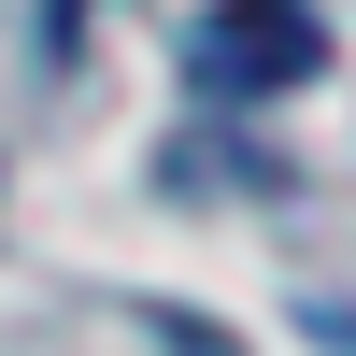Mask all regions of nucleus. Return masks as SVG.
Returning <instances> with one entry per match:
<instances>
[{
  "instance_id": "f257e3e1",
  "label": "nucleus",
  "mask_w": 356,
  "mask_h": 356,
  "mask_svg": "<svg viewBox=\"0 0 356 356\" xmlns=\"http://www.w3.org/2000/svg\"><path fill=\"white\" fill-rule=\"evenodd\" d=\"M285 72H314V29L285 15V0H228L214 29H200V86H285Z\"/></svg>"
},
{
  "instance_id": "f03ea898",
  "label": "nucleus",
  "mask_w": 356,
  "mask_h": 356,
  "mask_svg": "<svg viewBox=\"0 0 356 356\" xmlns=\"http://www.w3.org/2000/svg\"><path fill=\"white\" fill-rule=\"evenodd\" d=\"M157 342H171V356H243V342H214V328H200V314H157Z\"/></svg>"
},
{
  "instance_id": "7ed1b4c3",
  "label": "nucleus",
  "mask_w": 356,
  "mask_h": 356,
  "mask_svg": "<svg viewBox=\"0 0 356 356\" xmlns=\"http://www.w3.org/2000/svg\"><path fill=\"white\" fill-rule=\"evenodd\" d=\"M314 342H328V356H356V314H342V300H314Z\"/></svg>"
}]
</instances>
